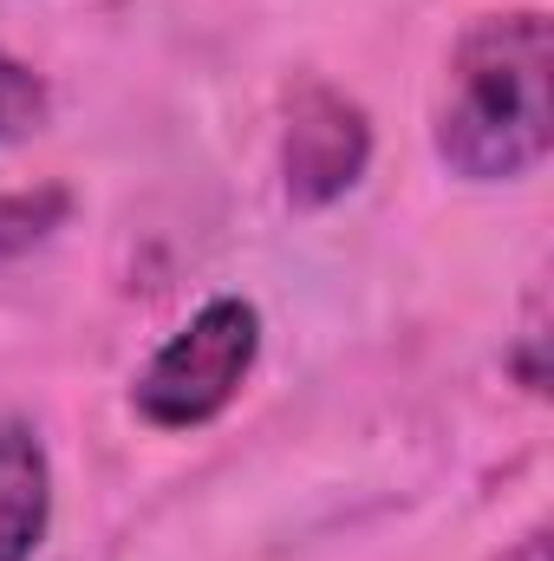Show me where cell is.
Returning <instances> with one entry per match:
<instances>
[{"label":"cell","mask_w":554,"mask_h":561,"mask_svg":"<svg viewBox=\"0 0 554 561\" xmlns=\"http://www.w3.org/2000/svg\"><path fill=\"white\" fill-rule=\"evenodd\" d=\"M430 150L457 183H522L554 150V26L542 7L476 13L430 105Z\"/></svg>","instance_id":"cell-1"},{"label":"cell","mask_w":554,"mask_h":561,"mask_svg":"<svg viewBox=\"0 0 554 561\" xmlns=\"http://www.w3.org/2000/svg\"><path fill=\"white\" fill-rule=\"evenodd\" d=\"M262 359V307L249 294H209L131 379V412L150 431H203L249 386Z\"/></svg>","instance_id":"cell-2"},{"label":"cell","mask_w":554,"mask_h":561,"mask_svg":"<svg viewBox=\"0 0 554 561\" xmlns=\"http://www.w3.org/2000/svg\"><path fill=\"white\" fill-rule=\"evenodd\" d=\"M372 170V118L353 92L326 79H300L280 125V196L300 216L346 203Z\"/></svg>","instance_id":"cell-3"},{"label":"cell","mask_w":554,"mask_h":561,"mask_svg":"<svg viewBox=\"0 0 554 561\" xmlns=\"http://www.w3.org/2000/svg\"><path fill=\"white\" fill-rule=\"evenodd\" d=\"M53 529V457L26 419H0V561H33Z\"/></svg>","instance_id":"cell-4"},{"label":"cell","mask_w":554,"mask_h":561,"mask_svg":"<svg viewBox=\"0 0 554 561\" xmlns=\"http://www.w3.org/2000/svg\"><path fill=\"white\" fill-rule=\"evenodd\" d=\"M66 216H72V190H66V183L0 190V262L33 255L53 229H66Z\"/></svg>","instance_id":"cell-5"},{"label":"cell","mask_w":554,"mask_h":561,"mask_svg":"<svg viewBox=\"0 0 554 561\" xmlns=\"http://www.w3.org/2000/svg\"><path fill=\"white\" fill-rule=\"evenodd\" d=\"M46 125H53V85L0 46V150L39 138Z\"/></svg>","instance_id":"cell-6"},{"label":"cell","mask_w":554,"mask_h":561,"mask_svg":"<svg viewBox=\"0 0 554 561\" xmlns=\"http://www.w3.org/2000/svg\"><path fill=\"white\" fill-rule=\"evenodd\" d=\"M503 366L516 373V386H522L529 399H549V313H542V294L529 300V320H522L516 346L503 353Z\"/></svg>","instance_id":"cell-7"},{"label":"cell","mask_w":554,"mask_h":561,"mask_svg":"<svg viewBox=\"0 0 554 561\" xmlns=\"http://www.w3.org/2000/svg\"><path fill=\"white\" fill-rule=\"evenodd\" d=\"M554 556V536H549V523H529L516 542H503L496 556H483V561H549Z\"/></svg>","instance_id":"cell-8"}]
</instances>
